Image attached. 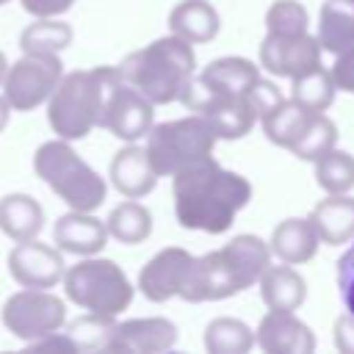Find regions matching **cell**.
I'll use <instances>...</instances> for the list:
<instances>
[{
  "label": "cell",
  "mask_w": 354,
  "mask_h": 354,
  "mask_svg": "<svg viewBox=\"0 0 354 354\" xmlns=\"http://www.w3.org/2000/svg\"><path fill=\"white\" fill-rule=\"evenodd\" d=\"M260 296L268 304V310H299L307 296V285L301 274L290 268V263L268 266L260 277Z\"/></svg>",
  "instance_id": "24"
},
{
  "label": "cell",
  "mask_w": 354,
  "mask_h": 354,
  "mask_svg": "<svg viewBox=\"0 0 354 354\" xmlns=\"http://www.w3.org/2000/svg\"><path fill=\"white\" fill-rule=\"evenodd\" d=\"M260 66L277 77H296L321 66L318 36L304 33H266L260 44Z\"/></svg>",
  "instance_id": "12"
},
{
  "label": "cell",
  "mask_w": 354,
  "mask_h": 354,
  "mask_svg": "<svg viewBox=\"0 0 354 354\" xmlns=\"http://www.w3.org/2000/svg\"><path fill=\"white\" fill-rule=\"evenodd\" d=\"M111 183L127 199L147 196L158 183V171L149 160V152L136 144L119 149L111 160Z\"/></svg>",
  "instance_id": "18"
},
{
  "label": "cell",
  "mask_w": 354,
  "mask_h": 354,
  "mask_svg": "<svg viewBox=\"0 0 354 354\" xmlns=\"http://www.w3.org/2000/svg\"><path fill=\"white\" fill-rule=\"evenodd\" d=\"M254 332L241 318H213L205 326V348L210 354H246L254 346Z\"/></svg>",
  "instance_id": "27"
},
{
  "label": "cell",
  "mask_w": 354,
  "mask_h": 354,
  "mask_svg": "<svg viewBox=\"0 0 354 354\" xmlns=\"http://www.w3.org/2000/svg\"><path fill=\"white\" fill-rule=\"evenodd\" d=\"M249 100H252V105H254V111H257V116L263 119L268 111H274L285 97L279 94V88L274 86V83H268V80H257L254 83V88L249 91Z\"/></svg>",
  "instance_id": "36"
},
{
  "label": "cell",
  "mask_w": 354,
  "mask_h": 354,
  "mask_svg": "<svg viewBox=\"0 0 354 354\" xmlns=\"http://www.w3.org/2000/svg\"><path fill=\"white\" fill-rule=\"evenodd\" d=\"M335 346L343 354H354V313L335 321Z\"/></svg>",
  "instance_id": "40"
},
{
  "label": "cell",
  "mask_w": 354,
  "mask_h": 354,
  "mask_svg": "<svg viewBox=\"0 0 354 354\" xmlns=\"http://www.w3.org/2000/svg\"><path fill=\"white\" fill-rule=\"evenodd\" d=\"M315 113L318 111H310V108L299 105L296 100H282L274 111H268L263 116V130L271 144L290 149L299 141V136L307 130V124L315 119Z\"/></svg>",
  "instance_id": "25"
},
{
  "label": "cell",
  "mask_w": 354,
  "mask_h": 354,
  "mask_svg": "<svg viewBox=\"0 0 354 354\" xmlns=\"http://www.w3.org/2000/svg\"><path fill=\"white\" fill-rule=\"evenodd\" d=\"M169 28L174 36L191 44H205L218 33L221 22H218V11L207 0H183L171 8Z\"/></svg>",
  "instance_id": "21"
},
{
  "label": "cell",
  "mask_w": 354,
  "mask_h": 354,
  "mask_svg": "<svg viewBox=\"0 0 354 354\" xmlns=\"http://www.w3.org/2000/svg\"><path fill=\"white\" fill-rule=\"evenodd\" d=\"M113 326H116L113 315L86 313L83 318H77V321L69 326V335L75 337V343H77L80 351H105Z\"/></svg>",
  "instance_id": "33"
},
{
  "label": "cell",
  "mask_w": 354,
  "mask_h": 354,
  "mask_svg": "<svg viewBox=\"0 0 354 354\" xmlns=\"http://www.w3.org/2000/svg\"><path fill=\"white\" fill-rule=\"evenodd\" d=\"M257 346L266 354H313V329L293 315V310H268L257 326Z\"/></svg>",
  "instance_id": "16"
},
{
  "label": "cell",
  "mask_w": 354,
  "mask_h": 354,
  "mask_svg": "<svg viewBox=\"0 0 354 354\" xmlns=\"http://www.w3.org/2000/svg\"><path fill=\"white\" fill-rule=\"evenodd\" d=\"M332 77H335V86L354 94V47L343 50L335 64H332Z\"/></svg>",
  "instance_id": "37"
},
{
  "label": "cell",
  "mask_w": 354,
  "mask_h": 354,
  "mask_svg": "<svg viewBox=\"0 0 354 354\" xmlns=\"http://www.w3.org/2000/svg\"><path fill=\"white\" fill-rule=\"evenodd\" d=\"M318 230L310 218H285L271 232V252L290 266H301L318 252Z\"/></svg>",
  "instance_id": "19"
},
{
  "label": "cell",
  "mask_w": 354,
  "mask_h": 354,
  "mask_svg": "<svg viewBox=\"0 0 354 354\" xmlns=\"http://www.w3.org/2000/svg\"><path fill=\"white\" fill-rule=\"evenodd\" d=\"M174 213L180 227L210 235L227 232L241 207L252 199V185L243 174L221 169L213 158L194 163L171 177Z\"/></svg>",
  "instance_id": "1"
},
{
  "label": "cell",
  "mask_w": 354,
  "mask_h": 354,
  "mask_svg": "<svg viewBox=\"0 0 354 354\" xmlns=\"http://www.w3.org/2000/svg\"><path fill=\"white\" fill-rule=\"evenodd\" d=\"M216 138L218 136L213 124L205 116L194 113L185 119L152 124V130L147 133V152L158 177H174L177 171L213 158Z\"/></svg>",
  "instance_id": "6"
},
{
  "label": "cell",
  "mask_w": 354,
  "mask_h": 354,
  "mask_svg": "<svg viewBox=\"0 0 354 354\" xmlns=\"http://www.w3.org/2000/svg\"><path fill=\"white\" fill-rule=\"evenodd\" d=\"M44 227L41 205L28 194H8L0 199V230L11 241H30Z\"/></svg>",
  "instance_id": "23"
},
{
  "label": "cell",
  "mask_w": 354,
  "mask_h": 354,
  "mask_svg": "<svg viewBox=\"0 0 354 354\" xmlns=\"http://www.w3.org/2000/svg\"><path fill=\"white\" fill-rule=\"evenodd\" d=\"M337 144V127L329 116L315 113V119L307 124V130L299 136V141L290 147V152L301 160H318L321 155H326L329 149H335Z\"/></svg>",
  "instance_id": "32"
},
{
  "label": "cell",
  "mask_w": 354,
  "mask_h": 354,
  "mask_svg": "<svg viewBox=\"0 0 354 354\" xmlns=\"http://www.w3.org/2000/svg\"><path fill=\"white\" fill-rule=\"evenodd\" d=\"M69 44L72 28L66 22H58L55 17H39V22H30L19 36L22 53H61Z\"/></svg>",
  "instance_id": "30"
},
{
  "label": "cell",
  "mask_w": 354,
  "mask_h": 354,
  "mask_svg": "<svg viewBox=\"0 0 354 354\" xmlns=\"http://www.w3.org/2000/svg\"><path fill=\"white\" fill-rule=\"evenodd\" d=\"M180 102L188 105L191 111H196L199 116H205L213 124L218 138H243L252 130L254 119H260L249 94H238V91H230V88L210 86L199 75L191 77Z\"/></svg>",
  "instance_id": "8"
},
{
  "label": "cell",
  "mask_w": 354,
  "mask_h": 354,
  "mask_svg": "<svg viewBox=\"0 0 354 354\" xmlns=\"http://www.w3.org/2000/svg\"><path fill=\"white\" fill-rule=\"evenodd\" d=\"M310 221L315 224L321 243L326 246L348 243L354 238V199L346 194H329L313 207Z\"/></svg>",
  "instance_id": "20"
},
{
  "label": "cell",
  "mask_w": 354,
  "mask_h": 354,
  "mask_svg": "<svg viewBox=\"0 0 354 354\" xmlns=\"http://www.w3.org/2000/svg\"><path fill=\"white\" fill-rule=\"evenodd\" d=\"M119 77V66H94L64 75L47 100V122L53 133L66 141L86 138L100 124L105 100Z\"/></svg>",
  "instance_id": "3"
},
{
  "label": "cell",
  "mask_w": 354,
  "mask_h": 354,
  "mask_svg": "<svg viewBox=\"0 0 354 354\" xmlns=\"http://www.w3.org/2000/svg\"><path fill=\"white\" fill-rule=\"evenodd\" d=\"M28 348H30V351H55V354H77V351H80L77 343H75V337H72L69 332H66V335H58V332L44 335V337L33 340Z\"/></svg>",
  "instance_id": "38"
},
{
  "label": "cell",
  "mask_w": 354,
  "mask_h": 354,
  "mask_svg": "<svg viewBox=\"0 0 354 354\" xmlns=\"http://www.w3.org/2000/svg\"><path fill=\"white\" fill-rule=\"evenodd\" d=\"M271 266V246L257 235H235L216 252L191 260L180 299L218 301L254 285Z\"/></svg>",
  "instance_id": "2"
},
{
  "label": "cell",
  "mask_w": 354,
  "mask_h": 354,
  "mask_svg": "<svg viewBox=\"0 0 354 354\" xmlns=\"http://www.w3.org/2000/svg\"><path fill=\"white\" fill-rule=\"evenodd\" d=\"M155 102L147 100L138 88H133L124 77L116 80V86L111 88L105 108H102V119L100 127L111 130L116 138L122 141H138L152 130V119H155Z\"/></svg>",
  "instance_id": "11"
},
{
  "label": "cell",
  "mask_w": 354,
  "mask_h": 354,
  "mask_svg": "<svg viewBox=\"0 0 354 354\" xmlns=\"http://www.w3.org/2000/svg\"><path fill=\"white\" fill-rule=\"evenodd\" d=\"M194 66H196V55L191 41L171 33L155 39L144 50L130 53L119 64V72L147 100H152L155 105H166L183 97L185 86L194 77Z\"/></svg>",
  "instance_id": "4"
},
{
  "label": "cell",
  "mask_w": 354,
  "mask_h": 354,
  "mask_svg": "<svg viewBox=\"0 0 354 354\" xmlns=\"http://www.w3.org/2000/svg\"><path fill=\"white\" fill-rule=\"evenodd\" d=\"M8 111H11L8 100H6V97H0V130H3V127H6V122H8Z\"/></svg>",
  "instance_id": "41"
},
{
  "label": "cell",
  "mask_w": 354,
  "mask_h": 354,
  "mask_svg": "<svg viewBox=\"0 0 354 354\" xmlns=\"http://www.w3.org/2000/svg\"><path fill=\"white\" fill-rule=\"evenodd\" d=\"M66 321V304L50 293L47 288H25L6 299L3 304V324L19 340H39L53 335Z\"/></svg>",
  "instance_id": "10"
},
{
  "label": "cell",
  "mask_w": 354,
  "mask_h": 354,
  "mask_svg": "<svg viewBox=\"0 0 354 354\" xmlns=\"http://www.w3.org/2000/svg\"><path fill=\"white\" fill-rule=\"evenodd\" d=\"M108 224L94 218L88 210H72L66 216H61L53 227V241L61 252L69 254H83L91 257L97 252H102L105 241H108Z\"/></svg>",
  "instance_id": "17"
},
{
  "label": "cell",
  "mask_w": 354,
  "mask_h": 354,
  "mask_svg": "<svg viewBox=\"0 0 354 354\" xmlns=\"http://www.w3.org/2000/svg\"><path fill=\"white\" fill-rule=\"evenodd\" d=\"M66 299L97 315H119L133 301V285L127 274L105 257H86L64 271Z\"/></svg>",
  "instance_id": "7"
},
{
  "label": "cell",
  "mask_w": 354,
  "mask_h": 354,
  "mask_svg": "<svg viewBox=\"0 0 354 354\" xmlns=\"http://www.w3.org/2000/svg\"><path fill=\"white\" fill-rule=\"evenodd\" d=\"M6 3H8V0H0V6H6Z\"/></svg>",
  "instance_id": "43"
},
{
  "label": "cell",
  "mask_w": 354,
  "mask_h": 354,
  "mask_svg": "<svg viewBox=\"0 0 354 354\" xmlns=\"http://www.w3.org/2000/svg\"><path fill=\"white\" fill-rule=\"evenodd\" d=\"M199 77L210 86L230 88V91H238V94H249L254 88V83L260 80V72L249 58L224 55V58H216L213 64H207L199 72Z\"/></svg>",
  "instance_id": "26"
},
{
  "label": "cell",
  "mask_w": 354,
  "mask_h": 354,
  "mask_svg": "<svg viewBox=\"0 0 354 354\" xmlns=\"http://www.w3.org/2000/svg\"><path fill=\"white\" fill-rule=\"evenodd\" d=\"M315 183L326 194H346L354 188V158L340 149H329L315 160Z\"/></svg>",
  "instance_id": "31"
},
{
  "label": "cell",
  "mask_w": 354,
  "mask_h": 354,
  "mask_svg": "<svg viewBox=\"0 0 354 354\" xmlns=\"http://www.w3.org/2000/svg\"><path fill=\"white\" fill-rule=\"evenodd\" d=\"M337 288L348 313H354V243L337 260Z\"/></svg>",
  "instance_id": "35"
},
{
  "label": "cell",
  "mask_w": 354,
  "mask_h": 354,
  "mask_svg": "<svg viewBox=\"0 0 354 354\" xmlns=\"http://www.w3.org/2000/svg\"><path fill=\"white\" fill-rule=\"evenodd\" d=\"M72 3L75 0H22V8L39 19V17H58V14L69 11Z\"/></svg>",
  "instance_id": "39"
},
{
  "label": "cell",
  "mask_w": 354,
  "mask_h": 354,
  "mask_svg": "<svg viewBox=\"0 0 354 354\" xmlns=\"http://www.w3.org/2000/svg\"><path fill=\"white\" fill-rule=\"evenodd\" d=\"M105 224H108V232L116 241H122V243H141L152 232V213L141 202L127 199V202H122V205H116L111 210Z\"/></svg>",
  "instance_id": "28"
},
{
  "label": "cell",
  "mask_w": 354,
  "mask_h": 354,
  "mask_svg": "<svg viewBox=\"0 0 354 354\" xmlns=\"http://www.w3.org/2000/svg\"><path fill=\"white\" fill-rule=\"evenodd\" d=\"M64 77V64L58 53H25L8 66L3 80V97L11 111H33L53 97Z\"/></svg>",
  "instance_id": "9"
},
{
  "label": "cell",
  "mask_w": 354,
  "mask_h": 354,
  "mask_svg": "<svg viewBox=\"0 0 354 354\" xmlns=\"http://www.w3.org/2000/svg\"><path fill=\"white\" fill-rule=\"evenodd\" d=\"M8 271L22 288H53L64 279V257L58 249L30 241H17L8 252Z\"/></svg>",
  "instance_id": "13"
},
{
  "label": "cell",
  "mask_w": 354,
  "mask_h": 354,
  "mask_svg": "<svg viewBox=\"0 0 354 354\" xmlns=\"http://www.w3.org/2000/svg\"><path fill=\"white\" fill-rule=\"evenodd\" d=\"M6 75H8V61H6V55L0 53V86H3V80H6Z\"/></svg>",
  "instance_id": "42"
},
{
  "label": "cell",
  "mask_w": 354,
  "mask_h": 354,
  "mask_svg": "<svg viewBox=\"0 0 354 354\" xmlns=\"http://www.w3.org/2000/svg\"><path fill=\"white\" fill-rule=\"evenodd\" d=\"M33 169L72 210L91 213L105 202V180L69 147L66 138L44 141L33 155Z\"/></svg>",
  "instance_id": "5"
},
{
  "label": "cell",
  "mask_w": 354,
  "mask_h": 354,
  "mask_svg": "<svg viewBox=\"0 0 354 354\" xmlns=\"http://www.w3.org/2000/svg\"><path fill=\"white\" fill-rule=\"evenodd\" d=\"M307 8L299 0H277L266 11L268 33H304L307 30Z\"/></svg>",
  "instance_id": "34"
},
{
  "label": "cell",
  "mask_w": 354,
  "mask_h": 354,
  "mask_svg": "<svg viewBox=\"0 0 354 354\" xmlns=\"http://www.w3.org/2000/svg\"><path fill=\"white\" fill-rule=\"evenodd\" d=\"M335 77L332 72H326L324 66H315L310 72H301L293 77V86H290V100H296L299 105L310 108V111H318L324 113L332 100H335Z\"/></svg>",
  "instance_id": "29"
},
{
  "label": "cell",
  "mask_w": 354,
  "mask_h": 354,
  "mask_svg": "<svg viewBox=\"0 0 354 354\" xmlns=\"http://www.w3.org/2000/svg\"><path fill=\"white\" fill-rule=\"evenodd\" d=\"M177 343V326L169 318H130L113 326L105 351L158 354Z\"/></svg>",
  "instance_id": "15"
},
{
  "label": "cell",
  "mask_w": 354,
  "mask_h": 354,
  "mask_svg": "<svg viewBox=\"0 0 354 354\" xmlns=\"http://www.w3.org/2000/svg\"><path fill=\"white\" fill-rule=\"evenodd\" d=\"M194 254H188L180 246H166L160 249L138 274V290L149 299V301H166L180 296L188 268H191Z\"/></svg>",
  "instance_id": "14"
},
{
  "label": "cell",
  "mask_w": 354,
  "mask_h": 354,
  "mask_svg": "<svg viewBox=\"0 0 354 354\" xmlns=\"http://www.w3.org/2000/svg\"><path fill=\"white\" fill-rule=\"evenodd\" d=\"M321 50L340 55L354 47V0H324L318 14Z\"/></svg>",
  "instance_id": "22"
}]
</instances>
